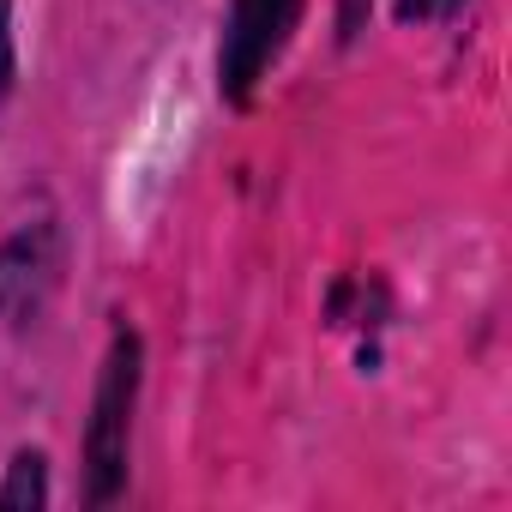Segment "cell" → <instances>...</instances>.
<instances>
[{
  "label": "cell",
  "instance_id": "6da1fadb",
  "mask_svg": "<svg viewBox=\"0 0 512 512\" xmlns=\"http://www.w3.org/2000/svg\"><path fill=\"white\" fill-rule=\"evenodd\" d=\"M13 73H19V61H13V0H0V109L13 97Z\"/></svg>",
  "mask_w": 512,
  "mask_h": 512
}]
</instances>
